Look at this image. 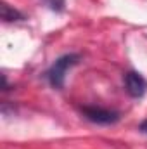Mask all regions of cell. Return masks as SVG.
I'll return each mask as SVG.
<instances>
[{
	"mask_svg": "<svg viewBox=\"0 0 147 149\" xmlns=\"http://www.w3.org/2000/svg\"><path fill=\"white\" fill-rule=\"evenodd\" d=\"M125 88H126L128 95H132L133 99H140V97H144L147 90V81L140 73L128 71L125 74Z\"/></svg>",
	"mask_w": 147,
	"mask_h": 149,
	"instance_id": "3957f363",
	"label": "cell"
},
{
	"mask_svg": "<svg viewBox=\"0 0 147 149\" xmlns=\"http://www.w3.org/2000/svg\"><path fill=\"white\" fill-rule=\"evenodd\" d=\"M139 130H140L142 134H146V135H147V120H144V121L139 125Z\"/></svg>",
	"mask_w": 147,
	"mask_h": 149,
	"instance_id": "8992f818",
	"label": "cell"
},
{
	"mask_svg": "<svg viewBox=\"0 0 147 149\" xmlns=\"http://www.w3.org/2000/svg\"><path fill=\"white\" fill-rule=\"evenodd\" d=\"M81 114L97 125H112L119 120V113L112 111V109H106V108H99V106H83L81 108Z\"/></svg>",
	"mask_w": 147,
	"mask_h": 149,
	"instance_id": "7a4b0ae2",
	"label": "cell"
},
{
	"mask_svg": "<svg viewBox=\"0 0 147 149\" xmlns=\"http://www.w3.org/2000/svg\"><path fill=\"white\" fill-rule=\"evenodd\" d=\"M78 63H80V56L78 54H66V56H61L59 59H55L54 64L45 73L49 83L54 88H62L64 87V80H66V73L73 66H76Z\"/></svg>",
	"mask_w": 147,
	"mask_h": 149,
	"instance_id": "6da1fadb",
	"label": "cell"
},
{
	"mask_svg": "<svg viewBox=\"0 0 147 149\" xmlns=\"http://www.w3.org/2000/svg\"><path fill=\"white\" fill-rule=\"evenodd\" d=\"M45 3H47L52 10H55V12L64 10V0H45Z\"/></svg>",
	"mask_w": 147,
	"mask_h": 149,
	"instance_id": "5b68a950",
	"label": "cell"
},
{
	"mask_svg": "<svg viewBox=\"0 0 147 149\" xmlns=\"http://www.w3.org/2000/svg\"><path fill=\"white\" fill-rule=\"evenodd\" d=\"M0 9H2V19L5 21V23H9V21H19V19H23V14L19 12V10H16V9H12L7 2H2V5H0Z\"/></svg>",
	"mask_w": 147,
	"mask_h": 149,
	"instance_id": "277c9868",
	"label": "cell"
}]
</instances>
